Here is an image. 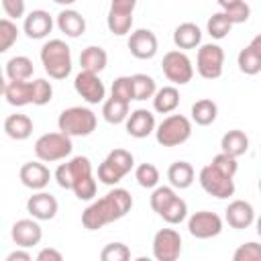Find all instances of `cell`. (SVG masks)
Here are the masks:
<instances>
[{
	"label": "cell",
	"instance_id": "1",
	"mask_svg": "<svg viewBox=\"0 0 261 261\" xmlns=\"http://www.w3.org/2000/svg\"><path fill=\"white\" fill-rule=\"evenodd\" d=\"M133 208V196L124 188H114L82 212V224L88 230H98L114 220L124 218Z\"/></svg>",
	"mask_w": 261,
	"mask_h": 261
},
{
	"label": "cell",
	"instance_id": "2",
	"mask_svg": "<svg viewBox=\"0 0 261 261\" xmlns=\"http://www.w3.org/2000/svg\"><path fill=\"white\" fill-rule=\"evenodd\" d=\"M41 63L49 77L65 80L71 73V49L61 39H49L41 47Z\"/></svg>",
	"mask_w": 261,
	"mask_h": 261
},
{
	"label": "cell",
	"instance_id": "3",
	"mask_svg": "<svg viewBox=\"0 0 261 261\" xmlns=\"http://www.w3.org/2000/svg\"><path fill=\"white\" fill-rule=\"evenodd\" d=\"M96 124H98L96 114L84 106L65 108L57 118L59 130L69 135V137H88L96 130Z\"/></svg>",
	"mask_w": 261,
	"mask_h": 261
},
{
	"label": "cell",
	"instance_id": "4",
	"mask_svg": "<svg viewBox=\"0 0 261 261\" xmlns=\"http://www.w3.org/2000/svg\"><path fill=\"white\" fill-rule=\"evenodd\" d=\"M190 137H192V122L184 114H169L155 128V139L161 147L184 145Z\"/></svg>",
	"mask_w": 261,
	"mask_h": 261
},
{
	"label": "cell",
	"instance_id": "5",
	"mask_svg": "<svg viewBox=\"0 0 261 261\" xmlns=\"http://www.w3.org/2000/svg\"><path fill=\"white\" fill-rule=\"evenodd\" d=\"M73 151V143L71 137L65 133H45L35 141V155L37 159L45 161V163H53V161H61L65 157H69Z\"/></svg>",
	"mask_w": 261,
	"mask_h": 261
},
{
	"label": "cell",
	"instance_id": "6",
	"mask_svg": "<svg viewBox=\"0 0 261 261\" xmlns=\"http://www.w3.org/2000/svg\"><path fill=\"white\" fill-rule=\"evenodd\" d=\"M135 167V157L126 149H112L98 165V179L106 186H116Z\"/></svg>",
	"mask_w": 261,
	"mask_h": 261
},
{
	"label": "cell",
	"instance_id": "7",
	"mask_svg": "<svg viewBox=\"0 0 261 261\" xmlns=\"http://www.w3.org/2000/svg\"><path fill=\"white\" fill-rule=\"evenodd\" d=\"M200 186L206 194L218 198V200H224V198H230L234 194V177L232 175H226L222 171H218L212 163L204 165L200 169Z\"/></svg>",
	"mask_w": 261,
	"mask_h": 261
},
{
	"label": "cell",
	"instance_id": "8",
	"mask_svg": "<svg viewBox=\"0 0 261 261\" xmlns=\"http://www.w3.org/2000/svg\"><path fill=\"white\" fill-rule=\"evenodd\" d=\"M224 67V51L216 43L200 45L196 55V69L204 80H218Z\"/></svg>",
	"mask_w": 261,
	"mask_h": 261
},
{
	"label": "cell",
	"instance_id": "9",
	"mask_svg": "<svg viewBox=\"0 0 261 261\" xmlns=\"http://www.w3.org/2000/svg\"><path fill=\"white\" fill-rule=\"evenodd\" d=\"M161 69H163L165 77L177 86H184V84L192 82V77H194V65H192L190 57L179 49L167 51L163 55Z\"/></svg>",
	"mask_w": 261,
	"mask_h": 261
},
{
	"label": "cell",
	"instance_id": "10",
	"mask_svg": "<svg viewBox=\"0 0 261 261\" xmlns=\"http://www.w3.org/2000/svg\"><path fill=\"white\" fill-rule=\"evenodd\" d=\"M188 230L196 239H212L222 232V218L210 210H198L188 218Z\"/></svg>",
	"mask_w": 261,
	"mask_h": 261
},
{
	"label": "cell",
	"instance_id": "11",
	"mask_svg": "<svg viewBox=\"0 0 261 261\" xmlns=\"http://www.w3.org/2000/svg\"><path fill=\"white\" fill-rule=\"evenodd\" d=\"M181 253V237L175 228H161L153 237V257L157 261H175Z\"/></svg>",
	"mask_w": 261,
	"mask_h": 261
},
{
	"label": "cell",
	"instance_id": "12",
	"mask_svg": "<svg viewBox=\"0 0 261 261\" xmlns=\"http://www.w3.org/2000/svg\"><path fill=\"white\" fill-rule=\"evenodd\" d=\"M88 173H92V163H90V159L84 157V155H77V157H73V159L61 163V165L55 169V181H57L59 188L71 190L73 184H75L80 177L88 175Z\"/></svg>",
	"mask_w": 261,
	"mask_h": 261
},
{
	"label": "cell",
	"instance_id": "13",
	"mask_svg": "<svg viewBox=\"0 0 261 261\" xmlns=\"http://www.w3.org/2000/svg\"><path fill=\"white\" fill-rule=\"evenodd\" d=\"M73 90L88 102V104H100L106 98V88L98 73L82 69L73 80Z\"/></svg>",
	"mask_w": 261,
	"mask_h": 261
},
{
	"label": "cell",
	"instance_id": "14",
	"mask_svg": "<svg viewBox=\"0 0 261 261\" xmlns=\"http://www.w3.org/2000/svg\"><path fill=\"white\" fill-rule=\"evenodd\" d=\"M126 45H128L130 55L137 59H153L157 55V49H159L157 37L149 29H137L135 33H130Z\"/></svg>",
	"mask_w": 261,
	"mask_h": 261
},
{
	"label": "cell",
	"instance_id": "15",
	"mask_svg": "<svg viewBox=\"0 0 261 261\" xmlns=\"http://www.w3.org/2000/svg\"><path fill=\"white\" fill-rule=\"evenodd\" d=\"M10 234H12V241H14L18 247L31 249V247H35V245L41 243V239H43V228H41V224H39L37 218H20V220H16V222L12 224Z\"/></svg>",
	"mask_w": 261,
	"mask_h": 261
},
{
	"label": "cell",
	"instance_id": "16",
	"mask_svg": "<svg viewBox=\"0 0 261 261\" xmlns=\"http://www.w3.org/2000/svg\"><path fill=\"white\" fill-rule=\"evenodd\" d=\"M18 177H20V181H22L24 188L39 192V190H45V188H47V184H49V179H51V171H49V167L45 165V161L41 163V159H39V161H27V163L20 167Z\"/></svg>",
	"mask_w": 261,
	"mask_h": 261
},
{
	"label": "cell",
	"instance_id": "17",
	"mask_svg": "<svg viewBox=\"0 0 261 261\" xmlns=\"http://www.w3.org/2000/svg\"><path fill=\"white\" fill-rule=\"evenodd\" d=\"M57 210H59V204H57L55 196H51L49 192L39 190L37 194H33L27 200V212L37 220H51V218H55Z\"/></svg>",
	"mask_w": 261,
	"mask_h": 261
},
{
	"label": "cell",
	"instance_id": "18",
	"mask_svg": "<svg viewBox=\"0 0 261 261\" xmlns=\"http://www.w3.org/2000/svg\"><path fill=\"white\" fill-rule=\"evenodd\" d=\"M124 126H126V133H128L130 137H135V139H145V137H149L151 133H155V128H157V124H155V114H153L151 110H147V108H137V110H133V112L128 114Z\"/></svg>",
	"mask_w": 261,
	"mask_h": 261
},
{
	"label": "cell",
	"instance_id": "19",
	"mask_svg": "<svg viewBox=\"0 0 261 261\" xmlns=\"http://www.w3.org/2000/svg\"><path fill=\"white\" fill-rule=\"evenodd\" d=\"M224 218H226L230 228L243 230V228H249L255 222V210L245 200H232L224 210Z\"/></svg>",
	"mask_w": 261,
	"mask_h": 261
},
{
	"label": "cell",
	"instance_id": "20",
	"mask_svg": "<svg viewBox=\"0 0 261 261\" xmlns=\"http://www.w3.org/2000/svg\"><path fill=\"white\" fill-rule=\"evenodd\" d=\"M22 31L29 39H45L53 31V16L47 10H33L24 16Z\"/></svg>",
	"mask_w": 261,
	"mask_h": 261
},
{
	"label": "cell",
	"instance_id": "21",
	"mask_svg": "<svg viewBox=\"0 0 261 261\" xmlns=\"http://www.w3.org/2000/svg\"><path fill=\"white\" fill-rule=\"evenodd\" d=\"M4 98L10 106L33 104V82L29 80H8L4 84Z\"/></svg>",
	"mask_w": 261,
	"mask_h": 261
},
{
	"label": "cell",
	"instance_id": "22",
	"mask_svg": "<svg viewBox=\"0 0 261 261\" xmlns=\"http://www.w3.org/2000/svg\"><path fill=\"white\" fill-rule=\"evenodd\" d=\"M55 22H57V29L65 37H69V39H75V37H80V35L86 33V18L77 10H73V8H63L57 14V20Z\"/></svg>",
	"mask_w": 261,
	"mask_h": 261
},
{
	"label": "cell",
	"instance_id": "23",
	"mask_svg": "<svg viewBox=\"0 0 261 261\" xmlns=\"http://www.w3.org/2000/svg\"><path fill=\"white\" fill-rule=\"evenodd\" d=\"M173 43L181 51L200 47L202 45V31H200V27L194 24V22H181V24H177L175 31H173Z\"/></svg>",
	"mask_w": 261,
	"mask_h": 261
},
{
	"label": "cell",
	"instance_id": "24",
	"mask_svg": "<svg viewBox=\"0 0 261 261\" xmlns=\"http://www.w3.org/2000/svg\"><path fill=\"white\" fill-rule=\"evenodd\" d=\"M80 65L82 69L86 71H92V73H100L106 69L108 65V53L98 47V45H90L86 47L82 53H80Z\"/></svg>",
	"mask_w": 261,
	"mask_h": 261
},
{
	"label": "cell",
	"instance_id": "25",
	"mask_svg": "<svg viewBox=\"0 0 261 261\" xmlns=\"http://www.w3.org/2000/svg\"><path fill=\"white\" fill-rule=\"evenodd\" d=\"M153 100V110L159 114H171L179 106V92L175 86H163L155 92Z\"/></svg>",
	"mask_w": 261,
	"mask_h": 261
},
{
	"label": "cell",
	"instance_id": "26",
	"mask_svg": "<svg viewBox=\"0 0 261 261\" xmlns=\"http://www.w3.org/2000/svg\"><path fill=\"white\" fill-rule=\"evenodd\" d=\"M4 133L14 141H24L33 135V120L27 114H10L4 120Z\"/></svg>",
	"mask_w": 261,
	"mask_h": 261
},
{
	"label": "cell",
	"instance_id": "27",
	"mask_svg": "<svg viewBox=\"0 0 261 261\" xmlns=\"http://www.w3.org/2000/svg\"><path fill=\"white\" fill-rule=\"evenodd\" d=\"M220 147H222V153L232 155V157H241V155H245L249 151V137L243 130L232 128V130L222 135Z\"/></svg>",
	"mask_w": 261,
	"mask_h": 261
},
{
	"label": "cell",
	"instance_id": "28",
	"mask_svg": "<svg viewBox=\"0 0 261 261\" xmlns=\"http://www.w3.org/2000/svg\"><path fill=\"white\" fill-rule=\"evenodd\" d=\"M128 104L126 100H120L116 96H110L108 100H104L102 104V116L108 124H120V122H126L128 118Z\"/></svg>",
	"mask_w": 261,
	"mask_h": 261
},
{
	"label": "cell",
	"instance_id": "29",
	"mask_svg": "<svg viewBox=\"0 0 261 261\" xmlns=\"http://www.w3.org/2000/svg\"><path fill=\"white\" fill-rule=\"evenodd\" d=\"M167 179L173 188L186 190L194 184V167L188 161H173L167 169Z\"/></svg>",
	"mask_w": 261,
	"mask_h": 261
},
{
	"label": "cell",
	"instance_id": "30",
	"mask_svg": "<svg viewBox=\"0 0 261 261\" xmlns=\"http://www.w3.org/2000/svg\"><path fill=\"white\" fill-rule=\"evenodd\" d=\"M218 116V106L214 100L210 98H202V100H196L192 104V120L200 126H208L216 120Z\"/></svg>",
	"mask_w": 261,
	"mask_h": 261
},
{
	"label": "cell",
	"instance_id": "31",
	"mask_svg": "<svg viewBox=\"0 0 261 261\" xmlns=\"http://www.w3.org/2000/svg\"><path fill=\"white\" fill-rule=\"evenodd\" d=\"M33 61L27 55H16L6 61V77L8 80H31L33 77Z\"/></svg>",
	"mask_w": 261,
	"mask_h": 261
},
{
	"label": "cell",
	"instance_id": "32",
	"mask_svg": "<svg viewBox=\"0 0 261 261\" xmlns=\"http://www.w3.org/2000/svg\"><path fill=\"white\" fill-rule=\"evenodd\" d=\"M237 65L245 75H257L261 71V57L247 45L237 55Z\"/></svg>",
	"mask_w": 261,
	"mask_h": 261
},
{
	"label": "cell",
	"instance_id": "33",
	"mask_svg": "<svg viewBox=\"0 0 261 261\" xmlns=\"http://www.w3.org/2000/svg\"><path fill=\"white\" fill-rule=\"evenodd\" d=\"M230 29H232V22H230L228 16L224 14V10L214 12V14L208 18V22H206V31H208V35H210L212 39H216V41L224 39V37L230 33Z\"/></svg>",
	"mask_w": 261,
	"mask_h": 261
},
{
	"label": "cell",
	"instance_id": "34",
	"mask_svg": "<svg viewBox=\"0 0 261 261\" xmlns=\"http://www.w3.org/2000/svg\"><path fill=\"white\" fill-rule=\"evenodd\" d=\"M106 27L112 35H126L130 33V27H133V14H126V12H114V10H108V16H106Z\"/></svg>",
	"mask_w": 261,
	"mask_h": 261
},
{
	"label": "cell",
	"instance_id": "35",
	"mask_svg": "<svg viewBox=\"0 0 261 261\" xmlns=\"http://www.w3.org/2000/svg\"><path fill=\"white\" fill-rule=\"evenodd\" d=\"M133 88H135V100H147L153 98L157 92V84L147 73H135L133 75Z\"/></svg>",
	"mask_w": 261,
	"mask_h": 261
},
{
	"label": "cell",
	"instance_id": "36",
	"mask_svg": "<svg viewBox=\"0 0 261 261\" xmlns=\"http://www.w3.org/2000/svg\"><path fill=\"white\" fill-rule=\"evenodd\" d=\"M175 198H177V194H175L173 186L171 188L169 186H157V188H153V194H151V208L157 214H161Z\"/></svg>",
	"mask_w": 261,
	"mask_h": 261
},
{
	"label": "cell",
	"instance_id": "37",
	"mask_svg": "<svg viewBox=\"0 0 261 261\" xmlns=\"http://www.w3.org/2000/svg\"><path fill=\"white\" fill-rule=\"evenodd\" d=\"M135 179L141 188H147V190H153L157 188L159 184V169L153 165V163H141L137 169H135Z\"/></svg>",
	"mask_w": 261,
	"mask_h": 261
},
{
	"label": "cell",
	"instance_id": "38",
	"mask_svg": "<svg viewBox=\"0 0 261 261\" xmlns=\"http://www.w3.org/2000/svg\"><path fill=\"white\" fill-rule=\"evenodd\" d=\"M167 224H179V222H184L186 218H188V204H186V200H181L179 196L159 214Z\"/></svg>",
	"mask_w": 261,
	"mask_h": 261
},
{
	"label": "cell",
	"instance_id": "39",
	"mask_svg": "<svg viewBox=\"0 0 261 261\" xmlns=\"http://www.w3.org/2000/svg\"><path fill=\"white\" fill-rule=\"evenodd\" d=\"M18 39V27L12 22V18L0 20V53H6Z\"/></svg>",
	"mask_w": 261,
	"mask_h": 261
},
{
	"label": "cell",
	"instance_id": "40",
	"mask_svg": "<svg viewBox=\"0 0 261 261\" xmlns=\"http://www.w3.org/2000/svg\"><path fill=\"white\" fill-rule=\"evenodd\" d=\"M53 98V86L51 82L43 80V77H37L33 80V104L35 106H45L49 104Z\"/></svg>",
	"mask_w": 261,
	"mask_h": 261
},
{
	"label": "cell",
	"instance_id": "41",
	"mask_svg": "<svg viewBox=\"0 0 261 261\" xmlns=\"http://www.w3.org/2000/svg\"><path fill=\"white\" fill-rule=\"evenodd\" d=\"M102 261H128L130 259V249L124 243H108L100 251Z\"/></svg>",
	"mask_w": 261,
	"mask_h": 261
},
{
	"label": "cell",
	"instance_id": "42",
	"mask_svg": "<svg viewBox=\"0 0 261 261\" xmlns=\"http://www.w3.org/2000/svg\"><path fill=\"white\" fill-rule=\"evenodd\" d=\"M71 192L75 194L77 200H92V198L96 196V179H94V175L88 173V175L80 177V179L73 184Z\"/></svg>",
	"mask_w": 261,
	"mask_h": 261
},
{
	"label": "cell",
	"instance_id": "43",
	"mask_svg": "<svg viewBox=\"0 0 261 261\" xmlns=\"http://www.w3.org/2000/svg\"><path fill=\"white\" fill-rule=\"evenodd\" d=\"M232 261H261V243L249 241L239 245L232 253Z\"/></svg>",
	"mask_w": 261,
	"mask_h": 261
},
{
	"label": "cell",
	"instance_id": "44",
	"mask_svg": "<svg viewBox=\"0 0 261 261\" xmlns=\"http://www.w3.org/2000/svg\"><path fill=\"white\" fill-rule=\"evenodd\" d=\"M112 96L120 100H135V88H133V75H120L112 82Z\"/></svg>",
	"mask_w": 261,
	"mask_h": 261
},
{
	"label": "cell",
	"instance_id": "45",
	"mask_svg": "<svg viewBox=\"0 0 261 261\" xmlns=\"http://www.w3.org/2000/svg\"><path fill=\"white\" fill-rule=\"evenodd\" d=\"M210 163H212L218 171H222V173H226V175H232V177H234V173H237V169H239L237 157L226 155V153H218Z\"/></svg>",
	"mask_w": 261,
	"mask_h": 261
},
{
	"label": "cell",
	"instance_id": "46",
	"mask_svg": "<svg viewBox=\"0 0 261 261\" xmlns=\"http://www.w3.org/2000/svg\"><path fill=\"white\" fill-rule=\"evenodd\" d=\"M224 14L228 16V20H230L232 24H243V22H247L249 16H251V6L243 0L241 4H237V6L228 8V10H224Z\"/></svg>",
	"mask_w": 261,
	"mask_h": 261
},
{
	"label": "cell",
	"instance_id": "47",
	"mask_svg": "<svg viewBox=\"0 0 261 261\" xmlns=\"http://www.w3.org/2000/svg\"><path fill=\"white\" fill-rule=\"evenodd\" d=\"M2 8H4V14L8 18H20L24 16V0H2Z\"/></svg>",
	"mask_w": 261,
	"mask_h": 261
},
{
	"label": "cell",
	"instance_id": "48",
	"mask_svg": "<svg viewBox=\"0 0 261 261\" xmlns=\"http://www.w3.org/2000/svg\"><path fill=\"white\" fill-rule=\"evenodd\" d=\"M135 6H137V0H110V10H114V12L133 14Z\"/></svg>",
	"mask_w": 261,
	"mask_h": 261
},
{
	"label": "cell",
	"instance_id": "49",
	"mask_svg": "<svg viewBox=\"0 0 261 261\" xmlns=\"http://www.w3.org/2000/svg\"><path fill=\"white\" fill-rule=\"evenodd\" d=\"M61 259H63V255H61L57 249H53V247L41 249V251L37 253V261H61Z\"/></svg>",
	"mask_w": 261,
	"mask_h": 261
},
{
	"label": "cell",
	"instance_id": "50",
	"mask_svg": "<svg viewBox=\"0 0 261 261\" xmlns=\"http://www.w3.org/2000/svg\"><path fill=\"white\" fill-rule=\"evenodd\" d=\"M33 257H31V253H27V251H22V247L20 249H16V251H12L8 257H6V261H31Z\"/></svg>",
	"mask_w": 261,
	"mask_h": 261
},
{
	"label": "cell",
	"instance_id": "51",
	"mask_svg": "<svg viewBox=\"0 0 261 261\" xmlns=\"http://www.w3.org/2000/svg\"><path fill=\"white\" fill-rule=\"evenodd\" d=\"M249 47H251V49H253V51H255V53L261 57V33H259V35H255V37L251 39Z\"/></svg>",
	"mask_w": 261,
	"mask_h": 261
},
{
	"label": "cell",
	"instance_id": "52",
	"mask_svg": "<svg viewBox=\"0 0 261 261\" xmlns=\"http://www.w3.org/2000/svg\"><path fill=\"white\" fill-rule=\"evenodd\" d=\"M216 2H218V6H220L222 10H228V8L237 6V4H241L243 0H216Z\"/></svg>",
	"mask_w": 261,
	"mask_h": 261
},
{
	"label": "cell",
	"instance_id": "53",
	"mask_svg": "<svg viewBox=\"0 0 261 261\" xmlns=\"http://www.w3.org/2000/svg\"><path fill=\"white\" fill-rule=\"evenodd\" d=\"M55 4H61V6H71L73 2H77V0H53Z\"/></svg>",
	"mask_w": 261,
	"mask_h": 261
},
{
	"label": "cell",
	"instance_id": "54",
	"mask_svg": "<svg viewBox=\"0 0 261 261\" xmlns=\"http://www.w3.org/2000/svg\"><path fill=\"white\" fill-rule=\"evenodd\" d=\"M255 226H257V234L261 237V216H259V218L255 220Z\"/></svg>",
	"mask_w": 261,
	"mask_h": 261
},
{
	"label": "cell",
	"instance_id": "55",
	"mask_svg": "<svg viewBox=\"0 0 261 261\" xmlns=\"http://www.w3.org/2000/svg\"><path fill=\"white\" fill-rule=\"evenodd\" d=\"M259 192H261V177H259Z\"/></svg>",
	"mask_w": 261,
	"mask_h": 261
}]
</instances>
